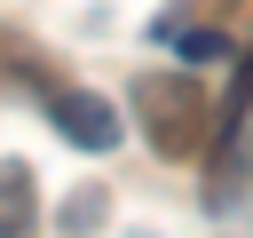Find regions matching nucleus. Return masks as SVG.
Segmentation results:
<instances>
[{"instance_id":"nucleus-4","label":"nucleus","mask_w":253,"mask_h":238,"mask_svg":"<svg viewBox=\"0 0 253 238\" xmlns=\"http://www.w3.org/2000/svg\"><path fill=\"white\" fill-rule=\"evenodd\" d=\"M174 56H182V63H221L229 40H221V32H174Z\"/></svg>"},{"instance_id":"nucleus-3","label":"nucleus","mask_w":253,"mask_h":238,"mask_svg":"<svg viewBox=\"0 0 253 238\" xmlns=\"http://www.w3.org/2000/svg\"><path fill=\"white\" fill-rule=\"evenodd\" d=\"M32 214H40V198H32V167L8 159V167H0V230H32Z\"/></svg>"},{"instance_id":"nucleus-1","label":"nucleus","mask_w":253,"mask_h":238,"mask_svg":"<svg viewBox=\"0 0 253 238\" xmlns=\"http://www.w3.org/2000/svg\"><path fill=\"white\" fill-rule=\"evenodd\" d=\"M134 127H142L166 159H190V151L206 143V95H198V79H182V71L134 79Z\"/></svg>"},{"instance_id":"nucleus-2","label":"nucleus","mask_w":253,"mask_h":238,"mask_svg":"<svg viewBox=\"0 0 253 238\" xmlns=\"http://www.w3.org/2000/svg\"><path fill=\"white\" fill-rule=\"evenodd\" d=\"M47 119H55V135L63 143H79V151H119V111L103 103V95H87V87H55L47 95Z\"/></svg>"}]
</instances>
